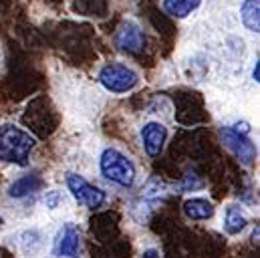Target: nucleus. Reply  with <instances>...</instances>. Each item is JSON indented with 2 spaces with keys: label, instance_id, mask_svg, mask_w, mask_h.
Here are the masks:
<instances>
[{
  "label": "nucleus",
  "instance_id": "nucleus-5",
  "mask_svg": "<svg viewBox=\"0 0 260 258\" xmlns=\"http://www.w3.org/2000/svg\"><path fill=\"white\" fill-rule=\"evenodd\" d=\"M220 135H222L224 145H226L244 166H250V164L254 162V157H256V147H254V143L248 139L246 133H242V131H238V129H234V127H224L220 131Z\"/></svg>",
  "mask_w": 260,
  "mask_h": 258
},
{
  "label": "nucleus",
  "instance_id": "nucleus-13",
  "mask_svg": "<svg viewBox=\"0 0 260 258\" xmlns=\"http://www.w3.org/2000/svg\"><path fill=\"white\" fill-rule=\"evenodd\" d=\"M202 0H164V10L172 16L184 18L190 12H194L196 8L200 6Z\"/></svg>",
  "mask_w": 260,
  "mask_h": 258
},
{
  "label": "nucleus",
  "instance_id": "nucleus-17",
  "mask_svg": "<svg viewBox=\"0 0 260 258\" xmlns=\"http://www.w3.org/2000/svg\"><path fill=\"white\" fill-rule=\"evenodd\" d=\"M45 204H47L51 210H55V208L61 204V194H59V192H49V194H47V198H45Z\"/></svg>",
  "mask_w": 260,
  "mask_h": 258
},
{
  "label": "nucleus",
  "instance_id": "nucleus-6",
  "mask_svg": "<svg viewBox=\"0 0 260 258\" xmlns=\"http://www.w3.org/2000/svg\"><path fill=\"white\" fill-rule=\"evenodd\" d=\"M115 45L117 49L125 51V53H141L145 47V35L141 30V26L133 20H127L119 26L117 35H115Z\"/></svg>",
  "mask_w": 260,
  "mask_h": 258
},
{
  "label": "nucleus",
  "instance_id": "nucleus-1",
  "mask_svg": "<svg viewBox=\"0 0 260 258\" xmlns=\"http://www.w3.org/2000/svg\"><path fill=\"white\" fill-rule=\"evenodd\" d=\"M35 137L16 125H0V162L26 166L35 147Z\"/></svg>",
  "mask_w": 260,
  "mask_h": 258
},
{
  "label": "nucleus",
  "instance_id": "nucleus-3",
  "mask_svg": "<svg viewBox=\"0 0 260 258\" xmlns=\"http://www.w3.org/2000/svg\"><path fill=\"white\" fill-rule=\"evenodd\" d=\"M99 83L111 93H127L139 83V77L133 69L125 67V64L111 63L101 69Z\"/></svg>",
  "mask_w": 260,
  "mask_h": 258
},
{
  "label": "nucleus",
  "instance_id": "nucleus-19",
  "mask_svg": "<svg viewBox=\"0 0 260 258\" xmlns=\"http://www.w3.org/2000/svg\"><path fill=\"white\" fill-rule=\"evenodd\" d=\"M252 77H254V81L258 83V63H256V67H254V71H252Z\"/></svg>",
  "mask_w": 260,
  "mask_h": 258
},
{
  "label": "nucleus",
  "instance_id": "nucleus-2",
  "mask_svg": "<svg viewBox=\"0 0 260 258\" xmlns=\"http://www.w3.org/2000/svg\"><path fill=\"white\" fill-rule=\"evenodd\" d=\"M99 168H101V174L109 182H113V184H117L121 188H131L133 182H135V166H133V162L115 147H107L101 153Z\"/></svg>",
  "mask_w": 260,
  "mask_h": 258
},
{
  "label": "nucleus",
  "instance_id": "nucleus-9",
  "mask_svg": "<svg viewBox=\"0 0 260 258\" xmlns=\"http://www.w3.org/2000/svg\"><path fill=\"white\" fill-rule=\"evenodd\" d=\"M43 188V180L39 174H26L22 178H18L16 182L10 184L8 188V196L10 198H24V196H30V194L39 192Z\"/></svg>",
  "mask_w": 260,
  "mask_h": 258
},
{
  "label": "nucleus",
  "instance_id": "nucleus-10",
  "mask_svg": "<svg viewBox=\"0 0 260 258\" xmlns=\"http://www.w3.org/2000/svg\"><path fill=\"white\" fill-rule=\"evenodd\" d=\"M184 214L190 220H210L214 216V204L204 198H192L184 202Z\"/></svg>",
  "mask_w": 260,
  "mask_h": 258
},
{
  "label": "nucleus",
  "instance_id": "nucleus-12",
  "mask_svg": "<svg viewBox=\"0 0 260 258\" xmlns=\"http://www.w3.org/2000/svg\"><path fill=\"white\" fill-rule=\"evenodd\" d=\"M242 22L250 33L260 30V0H244L242 10H240Z\"/></svg>",
  "mask_w": 260,
  "mask_h": 258
},
{
  "label": "nucleus",
  "instance_id": "nucleus-18",
  "mask_svg": "<svg viewBox=\"0 0 260 258\" xmlns=\"http://www.w3.org/2000/svg\"><path fill=\"white\" fill-rule=\"evenodd\" d=\"M141 258H161V256H159V252H157L155 248H149V250L143 252V256Z\"/></svg>",
  "mask_w": 260,
  "mask_h": 258
},
{
  "label": "nucleus",
  "instance_id": "nucleus-4",
  "mask_svg": "<svg viewBox=\"0 0 260 258\" xmlns=\"http://www.w3.org/2000/svg\"><path fill=\"white\" fill-rule=\"evenodd\" d=\"M67 188H69V192L73 194V198L79 204H83V206H87L91 210L99 208L105 202V192L103 190H99L97 186L89 184L85 178H81L77 174H69L67 176Z\"/></svg>",
  "mask_w": 260,
  "mask_h": 258
},
{
  "label": "nucleus",
  "instance_id": "nucleus-15",
  "mask_svg": "<svg viewBox=\"0 0 260 258\" xmlns=\"http://www.w3.org/2000/svg\"><path fill=\"white\" fill-rule=\"evenodd\" d=\"M166 194H168V190H166L164 182L151 180V182H147V186H145V190H143V198H145V200H164Z\"/></svg>",
  "mask_w": 260,
  "mask_h": 258
},
{
  "label": "nucleus",
  "instance_id": "nucleus-8",
  "mask_svg": "<svg viewBox=\"0 0 260 258\" xmlns=\"http://www.w3.org/2000/svg\"><path fill=\"white\" fill-rule=\"evenodd\" d=\"M55 250L59 256L79 258L81 252V230L75 224H65L55 242Z\"/></svg>",
  "mask_w": 260,
  "mask_h": 258
},
{
  "label": "nucleus",
  "instance_id": "nucleus-11",
  "mask_svg": "<svg viewBox=\"0 0 260 258\" xmlns=\"http://www.w3.org/2000/svg\"><path fill=\"white\" fill-rule=\"evenodd\" d=\"M248 220L244 216V212L238 208V206H228L226 208V216H224V230L228 234H240L244 228H246Z\"/></svg>",
  "mask_w": 260,
  "mask_h": 258
},
{
  "label": "nucleus",
  "instance_id": "nucleus-7",
  "mask_svg": "<svg viewBox=\"0 0 260 258\" xmlns=\"http://www.w3.org/2000/svg\"><path fill=\"white\" fill-rule=\"evenodd\" d=\"M166 139H168V131L157 121H151L141 129V143H143V149L149 157H157L164 151Z\"/></svg>",
  "mask_w": 260,
  "mask_h": 258
},
{
  "label": "nucleus",
  "instance_id": "nucleus-16",
  "mask_svg": "<svg viewBox=\"0 0 260 258\" xmlns=\"http://www.w3.org/2000/svg\"><path fill=\"white\" fill-rule=\"evenodd\" d=\"M178 188L182 190V192H190V190H198V188H202V180L196 176V174H188L180 184H178Z\"/></svg>",
  "mask_w": 260,
  "mask_h": 258
},
{
  "label": "nucleus",
  "instance_id": "nucleus-14",
  "mask_svg": "<svg viewBox=\"0 0 260 258\" xmlns=\"http://www.w3.org/2000/svg\"><path fill=\"white\" fill-rule=\"evenodd\" d=\"M20 244L26 252H37V250L43 248V236L37 230H28L20 236Z\"/></svg>",
  "mask_w": 260,
  "mask_h": 258
}]
</instances>
